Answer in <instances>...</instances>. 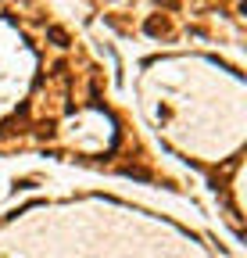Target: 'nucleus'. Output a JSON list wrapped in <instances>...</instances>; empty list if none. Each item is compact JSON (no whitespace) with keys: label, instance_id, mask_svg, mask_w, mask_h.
I'll use <instances>...</instances> for the list:
<instances>
[{"label":"nucleus","instance_id":"1","mask_svg":"<svg viewBox=\"0 0 247 258\" xmlns=\"http://www.w3.org/2000/svg\"><path fill=\"white\" fill-rule=\"evenodd\" d=\"M47 40L54 43V47H61V50H65L68 43H72V40H68V32L61 29V25H47Z\"/></svg>","mask_w":247,"mask_h":258},{"label":"nucleus","instance_id":"2","mask_svg":"<svg viewBox=\"0 0 247 258\" xmlns=\"http://www.w3.org/2000/svg\"><path fill=\"white\" fill-rule=\"evenodd\" d=\"M143 29H147L151 36H165V32H169V18H158V15H154V18H147Z\"/></svg>","mask_w":247,"mask_h":258},{"label":"nucleus","instance_id":"3","mask_svg":"<svg viewBox=\"0 0 247 258\" xmlns=\"http://www.w3.org/2000/svg\"><path fill=\"white\" fill-rule=\"evenodd\" d=\"M158 7H176V0H158Z\"/></svg>","mask_w":247,"mask_h":258}]
</instances>
